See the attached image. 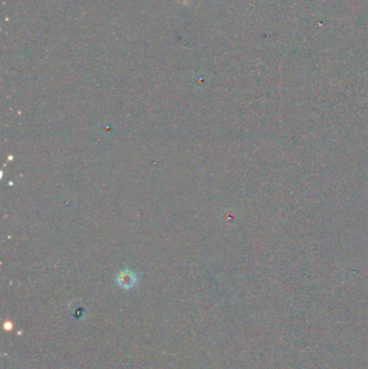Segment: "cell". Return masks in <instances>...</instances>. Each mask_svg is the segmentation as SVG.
I'll use <instances>...</instances> for the list:
<instances>
[{"mask_svg":"<svg viewBox=\"0 0 368 369\" xmlns=\"http://www.w3.org/2000/svg\"><path fill=\"white\" fill-rule=\"evenodd\" d=\"M137 282V274L131 270H123L118 274L116 283L123 289H130L135 286Z\"/></svg>","mask_w":368,"mask_h":369,"instance_id":"1","label":"cell"}]
</instances>
